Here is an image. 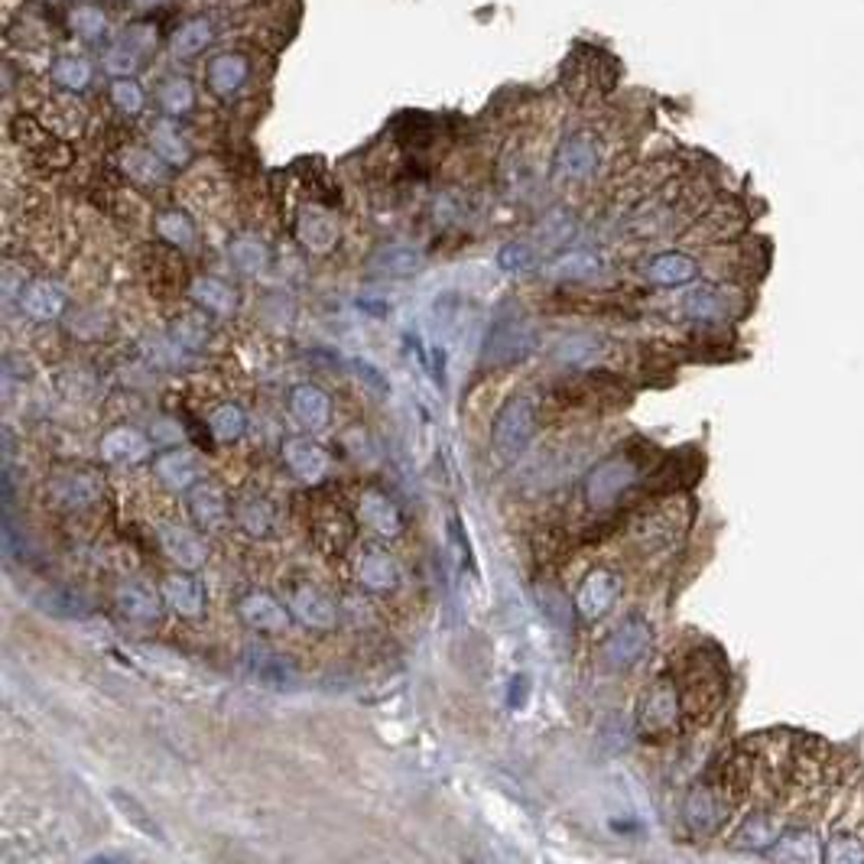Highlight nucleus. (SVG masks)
<instances>
[{"label":"nucleus","instance_id":"17","mask_svg":"<svg viewBox=\"0 0 864 864\" xmlns=\"http://www.w3.org/2000/svg\"><path fill=\"white\" fill-rule=\"evenodd\" d=\"M296 241L309 253H329L339 245V225L322 205H306L296 215Z\"/></svg>","mask_w":864,"mask_h":864},{"label":"nucleus","instance_id":"19","mask_svg":"<svg viewBox=\"0 0 864 864\" xmlns=\"http://www.w3.org/2000/svg\"><path fill=\"white\" fill-rule=\"evenodd\" d=\"M163 599L179 617H199L205 612V585L189 572H173L163 582Z\"/></svg>","mask_w":864,"mask_h":864},{"label":"nucleus","instance_id":"49","mask_svg":"<svg viewBox=\"0 0 864 864\" xmlns=\"http://www.w3.org/2000/svg\"><path fill=\"white\" fill-rule=\"evenodd\" d=\"M173 339H176L182 348H189V352H199V348L209 342V329H205L199 319L186 316V319H176V326H173Z\"/></svg>","mask_w":864,"mask_h":864},{"label":"nucleus","instance_id":"3","mask_svg":"<svg viewBox=\"0 0 864 864\" xmlns=\"http://www.w3.org/2000/svg\"><path fill=\"white\" fill-rule=\"evenodd\" d=\"M683 719V693L670 676H660L637 706V735L647 741L670 738Z\"/></svg>","mask_w":864,"mask_h":864},{"label":"nucleus","instance_id":"41","mask_svg":"<svg viewBox=\"0 0 864 864\" xmlns=\"http://www.w3.org/2000/svg\"><path fill=\"white\" fill-rule=\"evenodd\" d=\"M118 608L127 617H133V620H156L159 612H163L159 608V599L150 589L133 585V582H123L121 589H118Z\"/></svg>","mask_w":864,"mask_h":864},{"label":"nucleus","instance_id":"15","mask_svg":"<svg viewBox=\"0 0 864 864\" xmlns=\"http://www.w3.org/2000/svg\"><path fill=\"white\" fill-rule=\"evenodd\" d=\"M159 543H163V553L179 569H199L205 563V556H209L205 540L192 526H182V523H163L159 526Z\"/></svg>","mask_w":864,"mask_h":864},{"label":"nucleus","instance_id":"27","mask_svg":"<svg viewBox=\"0 0 864 864\" xmlns=\"http://www.w3.org/2000/svg\"><path fill=\"white\" fill-rule=\"evenodd\" d=\"M102 455L115 465H133V462H143L150 455V439L140 433V429H130V426H121V429H111L105 433L102 439Z\"/></svg>","mask_w":864,"mask_h":864},{"label":"nucleus","instance_id":"44","mask_svg":"<svg viewBox=\"0 0 864 864\" xmlns=\"http://www.w3.org/2000/svg\"><path fill=\"white\" fill-rule=\"evenodd\" d=\"M111 803L121 809V816L140 832V836H146V839H156V842H166V836H163V829L156 826V819L133 800V796H127V793H121V790H111Z\"/></svg>","mask_w":864,"mask_h":864},{"label":"nucleus","instance_id":"13","mask_svg":"<svg viewBox=\"0 0 864 864\" xmlns=\"http://www.w3.org/2000/svg\"><path fill=\"white\" fill-rule=\"evenodd\" d=\"M617 595H620V576L612 569H595L585 576V582L576 595V612L585 620H599L615 608Z\"/></svg>","mask_w":864,"mask_h":864},{"label":"nucleus","instance_id":"12","mask_svg":"<svg viewBox=\"0 0 864 864\" xmlns=\"http://www.w3.org/2000/svg\"><path fill=\"white\" fill-rule=\"evenodd\" d=\"M286 605H289V615L312 630H332L339 620L335 602L312 582H296L286 595Z\"/></svg>","mask_w":864,"mask_h":864},{"label":"nucleus","instance_id":"9","mask_svg":"<svg viewBox=\"0 0 864 864\" xmlns=\"http://www.w3.org/2000/svg\"><path fill=\"white\" fill-rule=\"evenodd\" d=\"M205 82L212 88L215 98L222 102H235L250 82V62L247 56L235 52V49H225V52H215L205 66Z\"/></svg>","mask_w":864,"mask_h":864},{"label":"nucleus","instance_id":"45","mask_svg":"<svg viewBox=\"0 0 864 864\" xmlns=\"http://www.w3.org/2000/svg\"><path fill=\"white\" fill-rule=\"evenodd\" d=\"M69 26L75 36H82L85 43H98L102 36H108V16L102 7L95 3H82L69 13Z\"/></svg>","mask_w":864,"mask_h":864},{"label":"nucleus","instance_id":"21","mask_svg":"<svg viewBox=\"0 0 864 864\" xmlns=\"http://www.w3.org/2000/svg\"><path fill=\"white\" fill-rule=\"evenodd\" d=\"M289 410H293V416H296L303 426H309V429H326L329 419H332V400H329V393H326L322 387H316V383H299V387H293V393H289Z\"/></svg>","mask_w":864,"mask_h":864},{"label":"nucleus","instance_id":"50","mask_svg":"<svg viewBox=\"0 0 864 864\" xmlns=\"http://www.w3.org/2000/svg\"><path fill=\"white\" fill-rule=\"evenodd\" d=\"M533 263V250L530 245H520V241H507V245L497 250V267L504 273H520Z\"/></svg>","mask_w":864,"mask_h":864},{"label":"nucleus","instance_id":"11","mask_svg":"<svg viewBox=\"0 0 864 864\" xmlns=\"http://www.w3.org/2000/svg\"><path fill=\"white\" fill-rule=\"evenodd\" d=\"M245 673L253 683H260L267 689H293L296 679H299L296 666L289 663V656H283V653L263 647V643H253V647L245 650Z\"/></svg>","mask_w":864,"mask_h":864},{"label":"nucleus","instance_id":"1","mask_svg":"<svg viewBox=\"0 0 864 864\" xmlns=\"http://www.w3.org/2000/svg\"><path fill=\"white\" fill-rule=\"evenodd\" d=\"M536 433V403L526 393H513L494 416L492 442L500 462H517Z\"/></svg>","mask_w":864,"mask_h":864},{"label":"nucleus","instance_id":"5","mask_svg":"<svg viewBox=\"0 0 864 864\" xmlns=\"http://www.w3.org/2000/svg\"><path fill=\"white\" fill-rule=\"evenodd\" d=\"M650 643H653V624L634 612L608 634V640L602 647V656H605V663L612 670H630L634 663H640L647 656Z\"/></svg>","mask_w":864,"mask_h":864},{"label":"nucleus","instance_id":"23","mask_svg":"<svg viewBox=\"0 0 864 864\" xmlns=\"http://www.w3.org/2000/svg\"><path fill=\"white\" fill-rule=\"evenodd\" d=\"M783 829H786V822H783V816H777V813H750L744 822H741V829L735 832V845H741V849H754V852H770L773 845H777V839L783 836Z\"/></svg>","mask_w":864,"mask_h":864},{"label":"nucleus","instance_id":"54","mask_svg":"<svg viewBox=\"0 0 864 864\" xmlns=\"http://www.w3.org/2000/svg\"><path fill=\"white\" fill-rule=\"evenodd\" d=\"M95 862H130V855H95Z\"/></svg>","mask_w":864,"mask_h":864},{"label":"nucleus","instance_id":"24","mask_svg":"<svg viewBox=\"0 0 864 864\" xmlns=\"http://www.w3.org/2000/svg\"><path fill=\"white\" fill-rule=\"evenodd\" d=\"M156 475H159V482H163L166 488H173V492H189V488L199 485V478H202V465H199V459H196L192 452H186V449H173V452H163V455L156 459Z\"/></svg>","mask_w":864,"mask_h":864},{"label":"nucleus","instance_id":"6","mask_svg":"<svg viewBox=\"0 0 864 864\" xmlns=\"http://www.w3.org/2000/svg\"><path fill=\"white\" fill-rule=\"evenodd\" d=\"M732 813V800L722 796V786H712V783H699L686 793V803H683V816L686 822L693 826V832L699 836H712L725 826Z\"/></svg>","mask_w":864,"mask_h":864},{"label":"nucleus","instance_id":"42","mask_svg":"<svg viewBox=\"0 0 864 864\" xmlns=\"http://www.w3.org/2000/svg\"><path fill=\"white\" fill-rule=\"evenodd\" d=\"M159 105H163V111H166L169 118H182V115H189V111L196 108V88H192V82L182 79V75L166 79L163 88H159Z\"/></svg>","mask_w":864,"mask_h":864},{"label":"nucleus","instance_id":"28","mask_svg":"<svg viewBox=\"0 0 864 864\" xmlns=\"http://www.w3.org/2000/svg\"><path fill=\"white\" fill-rule=\"evenodd\" d=\"M358 579L370 592H390L400 582L397 559L387 549H380V546H368L362 563H358Z\"/></svg>","mask_w":864,"mask_h":864},{"label":"nucleus","instance_id":"36","mask_svg":"<svg viewBox=\"0 0 864 864\" xmlns=\"http://www.w3.org/2000/svg\"><path fill=\"white\" fill-rule=\"evenodd\" d=\"M189 293H192V299H196L202 309H209L212 316H232L235 306H238L235 289H232L225 280H218V276H199V280L192 283Z\"/></svg>","mask_w":864,"mask_h":864},{"label":"nucleus","instance_id":"48","mask_svg":"<svg viewBox=\"0 0 864 864\" xmlns=\"http://www.w3.org/2000/svg\"><path fill=\"white\" fill-rule=\"evenodd\" d=\"M36 602H39V608H43L46 615H56V617L85 615V599H79V595H72V592H62V589L46 592V595H39Z\"/></svg>","mask_w":864,"mask_h":864},{"label":"nucleus","instance_id":"53","mask_svg":"<svg viewBox=\"0 0 864 864\" xmlns=\"http://www.w3.org/2000/svg\"><path fill=\"white\" fill-rule=\"evenodd\" d=\"M140 10H153V7H163V3H169V0H133Z\"/></svg>","mask_w":864,"mask_h":864},{"label":"nucleus","instance_id":"39","mask_svg":"<svg viewBox=\"0 0 864 864\" xmlns=\"http://www.w3.org/2000/svg\"><path fill=\"white\" fill-rule=\"evenodd\" d=\"M150 146H153L169 166H182V163H189V143H186V137L176 130V123L173 121L153 123V130H150Z\"/></svg>","mask_w":864,"mask_h":864},{"label":"nucleus","instance_id":"31","mask_svg":"<svg viewBox=\"0 0 864 864\" xmlns=\"http://www.w3.org/2000/svg\"><path fill=\"white\" fill-rule=\"evenodd\" d=\"M49 79L56 88L69 92V95H79L92 85L95 79V69L85 56H75V52H62L56 56V62L49 66Z\"/></svg>","mask_w":864,"mask_h":864},{"label":"nucleus","instance_id":"8","mask_svg":"<svg viewBox=\"0 0 864 864\" xmlns=\"http://www.w3.org/2000/svg\"><path fill=\"white\" fill-rule=\"evenodd\" d=\"M735 293L725 286H699L683 296L679 312L696 326H725L735 316Z\"/></svg>","mask_w":864,"mask_h":864},{"label":"nucleus","instance_id":"37","mask_svg":"<svg viewBox=\"0 0 864 864\" xmlns=\"http://www.w3.org/2000/svg\"><path fill=\"white\" fill-rule=\"evenodd\" d=\"M235 520L241 523V530H247L250 536H267L276 523V513H273V504L260 494H245L235 507Z\"/></svg>","mask_w":864,"mask_h":864},{"label":"nucleus","instance_id":"35","mask_svg":"<svg viewBox=\"0 0 864 864\" xmlns=\"http://www.w3.org/2000/svg\"><path fill=\"white\" fill-rule=\"evenodd\" d=\"M370 270L383 276H413L423 270V253L416 247L387 245L370 257Z\"/></svg>","mask_w":864,"mask_h":864},{"label":"nucleus","instance_id":"22","mask_svg":"<svg viewBox=\"0 0 864 864\" xmlns=\"http://www.w3.org/2000/svg\"><path fill=\"white\" fill-rule=\"evenodd\" d=\"M358 520L380 533V536H397L403 530V513L400 507L383 492H365L358 500Z\"/></svg>","mask_w":864,"mask_h":864},{"label":"nucleus","instance_id":"52","mask_svg":"<svg viewBox=\"0 0 864 864\" xmlns=\"http://www.w3.org/2000/svg\"><path fill=\"white\" fill-rule=\"evenodd\" d=\"M358 370H362V377H368V380H370V383H374V387H380V390H387V383H383V380L377 377V370L370 368V365H358Z\"/></svg>","mask_w":864,"mask_h":864},{"label":"nucleus","instance_id":"7","mask_svg":"<svg viewBox=\"0 0 864 864\" xmlns=\"http://www.w3.org/2000/svg\"><path fill=\"white\" fill-rule=\"evenodd\" d=\"M599 163H602V146H599V140H595V133H585V130L569 133V137L559 143L556 159H553L556 176L566 179V182H582V179H589V176L599 169Z\"/></svg>","mask_w":864,"mask_h":864},{"label":"nucleus","instance_id":"20","mask_svg":"<svg viewBox=\"0 0 864 864\" xmlns=\"http://www.w3.org/2000/svg\"><path fill=\"white\" fill-rule=\"evenodd\" d=\"M20 306L33 322H56L66 312V293L52 280H33L29 286H23Z\"/></svg>","mask_w":864,"mask_h":864},{"label":"nucleus","instance_id":"18","mask_svg":"<svg viewBox=\"0 0 864 864\" xmlns=\"http://www.w3.org/2000/svg\"><path fill=\"white\" fill-rule=\"evenodd\" d=\"M238 615L245 620L247 627L260 630V634H280L289 627V608H283L270 592H247L245 599L238 602Z\"/></svg>","mask_w":864,"mask_h":864},{"label":"nucleus","instance_id":"25","mask_svg":"<svg viewBox=\"0 0 864 864\" xmlns=\"http://www.w3.org/2000/svg\"><path fill=\"white\" fill-rule=\"evenodd\" d=\"M212 39H215L212 16H192V20L179 23L176 33L169 36V56L173 59H196L199 52L209 49Z\"/></svg>","mask_w":864,"mask_h":864},{"label":"nucleus","instance_id":"34","mask_svg":"<svg viewBox=\"0 0 864 864\" xmlns=\"http://www.w3.org/2000/svg\"><path fill=\"white\" fill-rule=\"evenodd\" d=\"M676 530L679 526L673 523L670 510H653V513H647L643 520L634 523V543L640 549H647V553H656V549H663V546H670L676 540Z\"/></svg>","mask_w":864,"mask_h":864},{"label":"nucleus","instance_id":"26","mask_svg":"<svg viewBox=\"0 0 864 864\" xmlns=\"http://www.w3.org/2000/svg\"><path fill=\"white\" fill-rule=\"evenodd\" d=\"M777 862L793 864H813L826 862V852H819V839L813 829H783V836L777 839V845L767 852Z\"/></svg>","mask_w":864,"mask_h":864},{"label":"nucleus","instance_id":"51","mask_svg":"<svg viewBox=\"0 0 864 864\" xmlns=\"http://www.w3.org/2000/svg\"><path fill=\"white\" fill-rule=\"evenodd\" d=\"M526 696H530V676H513L510 679V696H507V706L517 712V709H523L526 706Z\"/></svg>","mask_w":864,"mask_h":864},{"label":"nucleus","instance_id":"43","mask_svg":"<svg viewBox=\"0 0 864 864\" xmlns=\"http://www.w3.org/2000/svg\"><path fill=\"white\" fill-rule=\"evenodd\" d=\"M209 429H212V436L222 439V442H235V439H241L247 429L245 410H241L238 403H222V406H215L212 416H209Z\"/></svg>","mask_w":864,"mask_h":864},{"label":"nucleus","instance_id":"29","mask_svg":"<svg viewBox=\"0 0 864 864\" xmlns=\"http://www.w3.org/2000/svg\"><path fill=\"white\" fill-rule=\"evenodd\" d=\"M189 513L199 526L215 530L228 520V500H225L222 488L199 482L196 488H189Z\"/></svg>","mask_w":864,"mask_h":864},{"label":"nucleus","instance_id":"10","mask_svg":"<svg viewBox=\"0 0 864 864\" xmlns=\"http://www.w3.org/2000/svg\"><path fill=\"white\" fill-rule=\"evenodd\" d=\"M153 46H156V29H153V26H133V29L121 33V36L105 49L102 62H105V69H108L111 75H133V72L143 66V59H146V52H150Z\"/></svg>","mask_w":864,"mask_h":864},{"label":"nucleus","instance_id":"2","mask_svg":"<svg viewBox=\"0 0 864 864\" xmlns=\"http://www.w3.org/2000/svg\"><path fill=\"white\" fill-rule=\"evenodd\" d=\"M643 478V462L637 452H617L612 459L599 462L589 478H585V500L595 507V510H605V507H615L624 494L630 492L637 482Z\"/></svg>","mask_w":864,"mask_h":864},{"label":"nucleus","instance_id":"14","mask_svg":"<svg viewBox=\"0 0 864 864\" xmlns=\"http://www.w3.org/2000/svg\"><path fill=\"white\" fill-rule=\"evenodd\" d=\"M643 276L653 286H663V289L689 286L699 276V260L693 253H686V250H663V253H653L643 263Z\"/></svg>","mask_w":864,"mask_h":864},{"label":"nucleus","instance_id":"16","mask_svg":"<svg viewBox=\"0 0 864 864\" xmlns=\"http://www.w3.org/2000/svg\"><path fill=\"white\" fill-rule=\"evenodd\" d=\"M283 462L306 485H316V482H322L329 475V455H326V449L316 446L312 439H303V436L283 442Z\"/></svg>","mask_w":864,"mask_h":864},{"label":"nucleus","instance_id":"30","mask_svg":"<svg viewBox=\"0 0 864 864\" xmlns=\"http://www.w3.org/2000/svg\"><path fill=\"white\" fill-rule=\"evenodd\" d=\"M602 267H605V260H602L595 250L579 247V250H569V253L549 260V263L543 267V273H546L549 280H592V276L602 273Z\"/></svg>","mask_w":864,"mask_h":864},{"label":"nucleus","instance_id":"33","mask_svg":"<svg viewBox=\"0 0 864 864\" xmlns=\"http://www.w3.org/2000/svg\"><path fill=\"white\" fill-rule=\"evenodd\" d=\"M121 166L123 173H127L133 182H140V186H159V182L166 179V169H169V163H166L156 150H143V146H130V150H123Z\"/></svg>","mask_w":864,"mask_h":864},{"label":"nucleus","instance_id":"38","mask_svg":"<svg viewBox=\"0 0 864 864\" xmlns=\"http://www.w3.org/2000/svg\"><path fill=\"white\" fill-rule=\"evenodd\" d=\"M228 257H232V263H235L241 273H247V276L263 273L267 263H270V250L263 245V238H257V235H238V238H232Z\"/></svg>","mask_w":864,"mask_h":864},{"label":"nucleus","instance_id":"32","mask_svg":"<svg viewBox=\"0 0 864 864\" xmlns=\"http://www.w3.org/2000/svg\"><path fill=\"white\" fill-rule=\"evenodd\" d=\"M49 492H52L56 507H62V510H75V507H88V504H95V500L105 494V488H102V482H98L95 475H66V478H59Z\"/></svg>","mask_w":864,"mask_h":864},{"label":"nucleus","instance_id":"4","mask_svg":"<svg viewBox=\"0 0 864 864\" xmlns=\"http://www.w3.org/2000/svg\"><path fill=\"white\" fill-rule=\"evenodd\" d=\"M530 345H533V329L526 316L520 312V306L500 303V309L494 312L492 329H488V342H485V365L492 368L513 365L530 352Z\"/></svg>","mask_w":864,"mask_h":864},{"label":"nucleus","instance_id":"46","mask_svg":"<svg viewBox=\"0 0 864 864\" xmlns=\"http://www.w3.org/2000/svg\"><path fill=\"white\" fill-rule=\"evenodd\" d=\"M111 105L127 118H137L146 108V92H143V85L133 75H115V82H111Z\"/></svg>","mask_w":864,"mask_h":864},{"label":"nucleus","instance_id":"40","mask_svg":"<svg viewBox=\"0 0 864 864\" xmlns=\"http://www.w3.org/2000/svg\"><path fill=\"white\" fill-rule=\"evenodd\" d=\"M156 235L166 241V245L179 247V250H189L196 245V225L192 218L182 212V209H166L156 215Z\"/></svg>","mask_w":864,"mask_h":864},{"label":"nucleus","instance_id":"47","mask_svg":"<svg viewBox=\"0 0 864 864\" xmlns=\"http://www.w3.org/2000/svg\"><path fill=\"white\" fill-rule=\"evenodd\" d=\"M536 599H540V608H543V615H546V620L549 624H556L559 630H569V624H572V602L559 592V589H553V585H540L536 589Z\"/></svg>","mask_w":864,"mask_h":864}]
</instances>
